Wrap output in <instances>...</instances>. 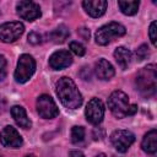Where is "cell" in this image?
I'll return each instance as SVG.
<instances>
[{
  "label": "cell",
  "mask_w": 157,
  "mask_h": 157,
  "mask_svg": "<svg viewBox=\"0 0 157 157\" xmlns=\"http://www.w3.org/2000/svg\"><path fill=\"white\" fill-rule=\"evenodd\" d=\"M94 74L96 76L99 78V80H103V81H107V80H110L114 74H115V70L113 67V65L105 60V59H99L96 64H94Z\"/></svg>",
  "instance_id": "14"
},
{
  "label": "cell",
  "mask_w": 157,
  "mask_h": 157,
  "mask_svg": "<svg viewBox=\"0 0 157 157\" xmlns=\"http://www.w3.org/2000/svg\"><path fill=\"white\" fill-rule=\"evenodd\" d=\"M78 32H80V34L82 36V38H83V39L88 40V38H90V31H88L87 28H80V29H78Z\"/></svg>",
  "instance_id": "26"
},
{
  "label": "cell",
  "mask_w": 157,
  "mask_h": 157,
  "mask_svg": "<svg viewBox=\"0 0 157 157\" xmlns=\"http://www.w3.org/2000/svg\"><path fill=\"white\" fill-rule=\"evenodd\" d=\"M131 56H132L131 52H130L128 48H125V47H118V48L114 50L115 61L118 63V65H119L123 70L128 69V66L130 65V63H131Z\"/></svg>",
  "instance_id": "17"
},
{
  "label": "cell",
  "mask_w": 157,
  "mask_h": 157,
  "mask_svg": "<svg viewBox=\"0 0 157 157\" xmlns=\"http://www.w3.org/2000/svg\"><path fill=\"white\" fill-rule=\"evenodd\" d=\"M156 21H153L151 25H150V28H148V36H150V39H151V43L153 44V47L157 45V37H156Z\"/></svg>",
  "instance_id": "24"
},
{
  "label": "cell",
  "mask_w": 157,
  "mask_h": 157,
  "mask_svg": "<svg viewBox=\"0 0 157 157\" xmlns=\"http://www.w3.org/2000/svg\"><path fill=\"white\" fill-rule=\"evenodd\" d=\"M85 129L83 126H72L71 129V142L72 144H81L85 139Z\"/></svg>",
  "instance_id": "20"
},
{
  "label": "cell",
  "mask_w": 157,
  "mask_h": 157,
  "mask_svg": "<svg viewBox=\"0 0 157 157\" xmlns=\"http://www.w3.org/2000/svg\"><path fill=\"white\" fill-rule=\"evenodd\" d=\"M136 90L144 96V97H151L156 93L157 87V71L156 65L150 64L141 69L139 74L136 75Z\"/></svg>",
  "instance_id": "3"
},
{
  "label": "cell",
  "mask_w": 157,
  "mask_h": 157,
  "mask_svg": "<svg viewBox=\"0 0 157 157\" xmlns=\"http://www.w3.org/2000/svg\"><path fill=\"white\" fill-rule=\"evenodd\" d=\"M36 71V60L29 54H22L18 58L17 66L15 70V80L18 83L27 82Z\"/></svg>",
  "instance_id": "5"
},
{
  "label": "cell",
  "mask_w": 157,
  "mask_h": 157,
  "mask_svg": "<svg viewBox=\"0 0 157 157\" xmlns=\"http://www.w3.org/2000/svg\"><path fill=\"white\" fill-rule=\"evenodd\" d=\"M94 157H107V155H105V153H98V155H96Z\"/></svg>",
  "instance_id": "29"
},
{
  "label": "cell",
  "mask_w": 157,
  "mask_h": 157,
  "mask_svg": "<svg viewBox=\"0 0 157 157\" xmlns=\"http://www.w3.org/2000/svg\"><path fill=\"white\" fill-rule=\"evenodd\" d=\"M108 108L112 112V114L118 118H125L128 115H134L137 110L136 104H130L129 97L123 91H114L108 98Z\"/></svg>",
  "instance_id": "2"
},
{
  "label": "cell",
  "mask_w": 157,
  "mask_h": 157,
  "mask_svg": "<svg viewBox=\"0 0 157 157\" xmlns=\"http://www.w3.org/2000/svg\"><path fill=\"white\" fill-rule=\"evenodd\" d=\"M72 64V55L69 50L59 49L49 56V66L54 70H61Z\"/></svg>",
  "instance_id": "12"
},
{
  "label": "cell",
  "mask_w": 157,
  "mask_h": 157,
  "mask_svg": "<svg viewBox=\"0 0 157 157\" xmlns=\"http://www.w3.org/2000/svg\"><path fill=\"white\" fill-rule=\"evenodd\" d=\"M16 12L22 20L28 22L39 18L42 15L40 6L34 1H18L16 4Z\"/></svg>",
  "instance_id": "10"
},
{
  "label": "cell",
  "mask_w": 157,
  "mask_h": 157,
  "mask_svg": "<svg viewBox=\"0 0 157 157\" xmlns=\"http://www.w3.org/2000/svg\"><path fill=\"white\" fill-rule=\"evenodd\" d=\"M36 107L37 113L43 119H53L59 114V108L49 94H40L37 98Z\"/></svg>",
  "instance_id": "6"
},
{
  "label": "cell",
  "mask_w": 157,
  "mask_h": 157,
  "mask_svg": "<svg viewBox=\"0 0 157 157\" xmlns=\"http://www.w3.org/2000/svg\"><path fill=\"white\" fill-rule=\"evenodd\" d=\"M0 144L6 148H18L22 146L23 140L13 126L6 125L0 131Z\"/></svg>",
  "instance_id": "11"
},
{
  "label": "cell",
  "mask_w": 157,
  "mask_h": 157,
  "mask_svg": "<svg viewBox=\"0 0 157 157\" xmlns=\"http://www.w3.org/2000/svg\"><path fill=\"white\" fill-rule=\"evenodd\" d=\"M69 36H70V31L65 25H59L56 28H54L49 33V38L56 44L64 43L69 38Z\"/></svg>",
  "instance_id": "18"
},
{
  "label": "cell",
  "mask_w": 157,
  "mask_h": 157,
  "mask_svg": "<svg viewBox=\"0 0 157 157\" xmlns=\"http://www.w3.org/2000/svg\"><path fill=\"white\" fill-rule=\"evenodd\" d=\"M135 141V135L129 130H115L110 135V142L118 152H126Z\"/></svg>",
  "instance_id": "8"
},
{
  "label": "cell",
  "mask_w": 157,
  "mask_h": 157,
  "mask_svg": "<svg viewBox=\"0 0 157 157\" xmlns=\"http://www.w3.org/2000/svg\"><path fill=\"white\" fill-rule=\"evenodd\" d=\"M141 147L146 153H150V155L156 153L157 151V130L156 129H152L147 134H145L141 142Z\"/></svg>",
  "instance_id": "16"
},
{
  "label": "cell",
  "mask_w": 157,
  "mask_h": 157,
  "mask_svg": "<svg viewBox=\"0 0 157 157\" xmlns=\"http://www.w3.org/2000/svg\"><path fill=\"white\" fill-rule=\"evenodd\" d=\"M5 109H6V99L5 97L0 96V113L5 112Z\"/></svg>",
  "instance_id": "27"
},
{
  "label": "cell",
  "mask_w": 157,
  "mask_h": 157,
  "mask_svg": "<svg viewBox=\"0 0 157 157\" xmlns=\"http://www.w3.org/2000/svg\"><path fill=\"white\" fill-rule=\"evenodd\" d=\"M136 58H137V60L139 61H141V60H144V59H146L147 58V55H148V48H147V45L146 44H142V45H140L139 48H137V50H136Z\"/></svg>",
  "instance_id": "23"
},
{
  "label": "cell",
  "mask_w": 157,
  "mask_h": 157,
  "mask_svg": "<svg viewBox=\"0 0 157 157\" xmlns=\"http://www.w3.org/2000/svg\"><path fill=\"white\" fill-rule=\"evenodd\" d=\"M7 75V61L6 58L0 54V81H2Z\"/></svg>",
  "instance_id": "22"
},
{
  "label": "cell",
  "mask_w": 157,
  "mask_h": 157,
  "mask_svg": "<svg viewBox=\"0 0 157 157\" xmlns=\"http://www.w3.org/2000/svg\"><path fill=\"white\" fill-rule=\"evenodd\" d=\"M25 157H36V156H34V155H33V153H29V155H26V156H25Z\"/></svg>",
  "instance_id": "30"
},
{
  "label": "cell",
  "mask_w": 157,
  "mask_h": 157,
  "mask_svg": "<svg viewBox=\"0 0 157 157\" xmlns=\"http://www.w3.org/2000/svg\"><path fill=\"white\" fill-rule=\"evenodd\" d=\"M11 115H12L13 120L16 121V124L20 128H22V129H29L32 126V121L27 117V113H26V110H25L23 107H21V105H13L11 108Z\"/></svg>",
  "instance_id": "15"
},
{
  "label": "cell",
  "mask_w": 157,
  "mask_h": 157,
  "mask_svg": "<svg viewBox=\"0 0 157 157\" xmlns=\"http://www.w3.org/2000/svg\"><path fill=\"white\" fill-rule=\"evenodd\" d=\"M28 42H29L31 44L37 45V44H39V43L42 42V36H40L39 33H37V32H31V33L28 34Z\"/></svg>",
  "instance_id": "25"
},
{
  "label": "cell",
  "mask_w": 157,
  "mask_h": 157,
  "mask_svg": "<svg viewBox=\"0 0 157 157\" xmlns=\"http://www.w3.org/2000/svg\"><path fill=\"white\" fill-rule=\"evenodd\" d=\"M70 50H71L74 54H76L77 56H83L85 53H86L85 47H83L81 43H78V42H71V43H70Z\"/></svg>",
  "instance_id": "21"
},
{
  "label": "cell",
  "mask_w": 157,
  "mask_h": 157,
  "mask_svg": "<svg viewBox=\"0 0 157 157\" xmlns=\"http://www.w3.org/2000/svg\"><path fill=\"white\" fill-rule=\"evenodd\" d=\"M25 32V26L20 21L5 22L0 25V40L4 43H12L17 40Z\"/></svg>",
  "instance_id": "7"
},
{
  "label": "cell",
  "mask_w": 157,
  "mask_h": 157,
  "mask_svg": "<svg viewBox=\"0 0 157 157\" xmlns=\"http://www.w3.org/2000/svg\"><path fill=\"white\" fill-rule=\"evenodd\" d=\"M70 157H85V155L81 152V151H77V150H74V151H70L69 153Z\"/></svg>",
  "instance_id": "28"
},
{
  "label": "cell",
  "mask_w": 157,
  "mask_h": 157,
  "mask_svg": "<svg viewBox=\"0 0 157 157\" xmlns=\"http://www.w3.org/2000/svg\"><path fill=\"white\" fill-rule=\"evenodd\" d=\"M126 32L125 27L119 22H109L107 25H103L96 31L94 39L96 43L99 45H107L109 44L114 38L124 36Z\"/></svg>",
  "instance_id": "4"
},
{
  "label": "cell",
  "mask_w": 157,
  "mask_h": 157,
  "mask_svg": "<svg viewBox=\"0 0 157 157\" xmlns=\"http://www.w3.org/2000/svg\"><path fill=\"white\" fill-rule=\"evenodd\" d=\"M118 6H119L120 11L124 15L132 16V15H135L137 12L139 6H140V2L136 1V0H131V1H118Z\"/></svg>",
  "instance_id": "19"
},
{
  "label": "cell",
  "mask_w": 157,
  "mask_h": 157,
  "mask_svg": "<svg viewBox=\"0 0 157 157\" xmlns=\"http://www.w3.org/2000/svg\"><path fill=\"white\" fill-rule=\"evenodd\" d=\"M85 115L88 123L93 125H98L102 123L104 118V104L99 98H92L88 101L86 109H85Z\"/></svg>",
  "instance_id": "9"
},
{
  "label": "cell",
  "mask_w": 157,
  "mask_h": 157,
  "mask_svg": "<svg viewBox=\"0 0 157 157\" xmlns=\"http://www.w3.org/2000/svg\"><path fill=\"white\" fill-rule=\"evenodd\" d=\"M55 92L65 108L76 109L82 104V94L80 93L77 86L70 77L64 76L59 78L55 86Z\"/></svg>",
  "instance_id": "1"
},
{
  "label": "cell",
  "mask_w": 157,
  "mask_h": 157,
  "mask_svg": "<svg viewBox=\"0 0 157 157\" xmlns=\"http://www.w3.org/2000/svg\"><path fill=\"white\" fill-rule=\"evenodd\" d=\"M82 6L86 13H88L91 17L97 18L104 15L108 2L105 0H85L82 2Z\"/></svg>",
  "instance_id": "13"
}]
</instances>
